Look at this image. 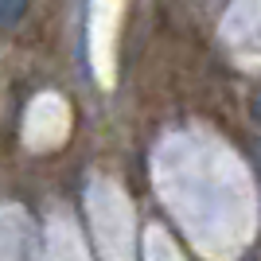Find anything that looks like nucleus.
Returning <instances> with one entry per match:
<instances>
[{
  "label": "nucleus",
  "instance_id": "1",
  "mask_svg": "<svg viewBox=\"0 0 261 261\" xmlns=\"http://www.w3.org/2000/svg\"><path fill=\"white\" fill-rule=\"evenodd\" d=\"M32 0H0V28H12V23L23 20V12H28Z\"/></svg>",
  "mask_w": 261,
  "mask_h": 261
},
{
  "label": "nucleus",
  "instance_id": "2",
  "mask_svg": "<svg viewBox=\"0 0 261 261\" xmlns=\"http://www.w3.org/2000/svg\"><path fill=\"white\" fill-rule=\"evenodd\" d=\"M250 109H253V121L261 125V86L253 90V101H250Z\"/></svg>",
  "mask_w": 261,
  "mask_h": 261
}]
</instances>
